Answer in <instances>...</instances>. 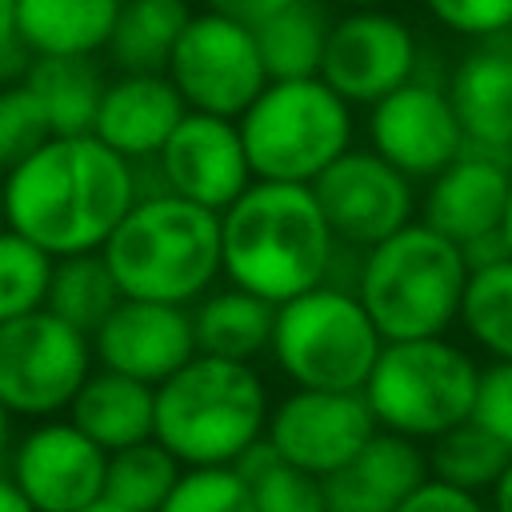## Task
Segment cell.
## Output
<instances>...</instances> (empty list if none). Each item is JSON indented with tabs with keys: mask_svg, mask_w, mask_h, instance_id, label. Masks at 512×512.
<instances>
[{
	"mask_svg": "<svg viewBox=\"0 0 512 512\" xmlns=\"http://www.w3.org/2000/svg\"><path fill=\"white\" fill-rule=\"evenodd\" d=\"M396 512H492L476 492H464V488H452L436 476H428Z\"/></svg>",
	"mask_w": 512,
	"mask_h": 512,
	"instance_id": "cell-38",
	"label": "cell"
},
{
	"mask_svg": "<svg viewBox=\"0 0 512 512\" xmlns=\"http://www.w3.org/2000/svg\"><path fill=\"white\" fill-rule=\"evenodd\" d=\"M428 476L452 484V488H464V492H488L496 484V476L504 472L508 464V448L488 436L476 420H464L448 432H440L436 440H428Z\"/></svg>",
	"mask_w": 512,
	"mask_h": 512,
	"instance_id": "cell-30",
	"label": "cell"
},
{
	"mask_svg": "<svg viewBox=\"0 0 512 512\" xmlns=\"http://www.w3.org/2000/svg\"><path fill=\"white\" fill-rule=\"evenodd\" d=\"M80 512H132V508H124V504H116V500H108V496H96L88 508H80Z\"/></svg>",
	"mask_w": 512,
	"mask_h": 512,
	"instance_id": "cell-45",
	"label": "cell"
},
{
	"mask_svg": "<svg viewBox=\"0 0 512 512\" xmlns=\"http://www.w3.org/2000/svg\"><path fill=\"white\" fill-rule=\"evenodd\" d=\"M348 8H384L388 0H344Z\"/></svg>",
	"mask_w": 512,
	"mask_h": 512,
	"instance_id": "cell-46",
	"label": "cell"
},
{
	"mask_svg": "<svg viewBox=\"0 0 512 512\" xmlns=\"http://www.w3.org/2000/svg\"><path fill=\"white\" fill-rule=\"evenodd\" d=\"M336 236L312 184L252 180L220 212V252L228 284L284 304L332 280Z\"/></svg>",
	"mask_w": 512,
	"mask_h": 512,
	"instance_id": "cell-2",
	"label": "cell"
},
{
	"mask_svg": "<svg viewBox=\"0 0 512 512\" xmlns=\"http://www.w3.org/2000/svg\"><path fill=\"white\" fill-rule=\"evenodd\" d=\"M488 492H492V512H512V456Z\"/></svg>",
	"mask_w": 512,
	"mask_h": 512,
	"instance_id": "cell-41",
	"label": "cell"
},
{
	"mask_svg": "<svg viewBox=\"0 0 512 512\" xmlns=\"http://www.w3.org/2000/svg\"><path fill=\"white\" fill-rule=\"evenodd\" d=\"M424 480L428 452L420 440L376 428L372 440L320 484L328 512H396Z\"/></svg>",
	"mask_w": 512,
	"mask_h": 512,
	"instance_id": "cell-21",
	"label": "cell"
},
{
	"mask_svg": "<svg viewBox=\"0 0 512 512\" xmlns=\"http://www.w3.org/2000/svg\"><path fill=\"white\" fill-rule=\"evenodd\" d=\"M268 388L244 360L196 352L156 384L152 440L184 468L236 464L268 424Z\"/></svg>",
	"mask_w": 512,
	"mask_h": 512,
	"instance_id": "cell-4",
	"label": "cell"
},
{
	"mask_svg": "<svg viewBox=\"0 0 512 512\" xmlns=\"http://www.w3.org/2000/svg\"><path fill=\"white\" fill-rule=\"evenodd\" d=\"M420 68V44L408 20L384 8H352L332 20L320 80L344 100L372 108L380 96L408 84Z\"/></svg>",
	"mask_w": 512,
	"mask_h": 512,
	"instance_id": "cell-11",
	"label": "cell"
},
{
	"mask_svg": "<svg viewBox=\"0 0 512 512\" xmlns=\"http://www.w3.org/2000/svg\"><path fill=\"white\" fill-rule=\"evenodd\" d=\"M120 300L124 296H120V288H116V280H112V272H108L100 252L60 256L52 264L44 308L56 312L60 320H68L72 328H80L84 336H92Z\"/></svg>",
	"mask_w": 512,
	"mask_h": 512,
	"instance_id": "cell-28",
	"label": "cell"
},
{
	"mask_svg": "<svg viewBox=\"0 0 512 512\" xmlns=\"http://www.w3.org/2000/svg\"><path fill=\"white\" fill-rule=\"evenodd\" d=\"M204 4H208V12H220V16H228L244 28H256L268 16H276L280 8H288L292 0H204Z\"/></svg>",
	"mask_w": 512,
	"mask_h": 512,
	"instance_id": "cell-39",
	"label": "cell"
},
{
	"mask_svg": "<svg viewBox=\"0 0 512 512\" xmlns=\"http://www.w3.org/2000/svg\"><path fill=\"white\" fill-rule=\"evenodd\" d=\"M92 356L100 368L156 388L196 356L192 312L184 304L124 296L92 332Z\"/></svg>",
	"mask_w": 512,
	"mask_h": 512,
	"instance_id": "cell-17",
	"label": "cell"
},
{
	"mask_svg": "<svg viewBox=\"0 0 512 512\" xmlns=\"http://www.w3.org/2000/svg\"><path fill=\"white\" fill-rule=\"evenodd\" d=\"M232 468L248 480L256 512H328L320 476H312V472H304V468L280 460V456L268 448L264 436H260Z\"/></svg>",
	"mask_w": 512,
	"mask_h": 512,
	"instance_id": "cell-32",
	"label": "cell"
},
{
	"mask_svg": "<svg viewBox=\"0 0 512 512\" xmlns=\"http://www.w3.org/2000/svg\"><path fill=\"white\" fill-rule=\"evenodd\" d=\"M156 512H256L248 480L232 464L184 468Z\"/></svg>",
	"mask_w": 512,
	"mask_h": 512,
	"instance_id": "cell-34",
	"label": "cell"
},
{
	"mask_svg": "<svg viewBox=\"0 0 512 512\" xmlns=\"http://www.w3.org/2000/svg\"><path fill=\"white\" fill-rule=\"evenodd\" d=\"M468 272L460 244L412 220L360 256L356 296L384 344L444 336L460 320Z\"/></svg>",
	"mask_w": 512,
	"mask_h": 512,
	"instance_id": "cell-5",
	"label": "cell"
},
{
	"mask_svg": "<svg viewBox=\"0 0 512 512\" xmlns=\"http://www.w3.org/2000/svg\"><path fill=\"white\" fill-rule=\"evenodd\" d=\"M256 180L312 184L352 148V104L320 76L268 80L236 120Z\"/></svg>",
	"mask_w": 512,
	"mask_h": 512,
	"instance_id": "cell-6",
	"label": "cell"
},
{
	"mask_svg": "<svg viewBox=\"0 0 512 512\" xmlns=\"http://www.w3.org/2000/svg\"><path fill=\"white\" fill-rule=\"evenodd\" d=\"M52 264L56 260L40 244H32L8 224L0 228V324L44 308Z\"/></svg>",
	"mask_w": 512,
	"mask_h": 512,
	"instance_id": "cell-33",
	"label": "cell"
},
{
	"mask_svg": "<svg viewBox=\"0 0 512 512\" xmlns=\"http://www.w3.org/2000/svg\"><path fill=\"white\" fill-rule=\"evenodd\" d=\"M136 204V164L92 132L48 136L4 176V224L52 260L100 252Z\"/></svg>",
	"mask_w": 512,
	"mask_h": 512,
	"instance_id": "cell-1",
	"label": "cell"
},
{
	"mask_svg": "<svg viewBox=\"0 0 512 512\" xmlns=\"http://www.w3.org/2000/svg\"><path fill=\"white\" fill-rule=\"evenodd\" d=\"M48 136H52L48 116L28 92V84L24 80L0 84V176L24 164Z\"/></svg>",
	"mask_w": 512,
	"mask_h": 512,
	"instance_id": "cell-35",
	"label": "cell"
},
{
	"mask_svg": "<svg viewBox=\"0 0 512 512\" xmlns=\"http://www.w3.org/2000/svg\"><path fill=\"white\" fill-rule=\"evenodd\" d=\"M92 368V336L48 308L0 324V404L12 416L52 420L68 412Z\"/></svg>",
	"mask_w": 512,
	"mask_h": 512,
	"instance_id": "cell-9",
	"label": "cell"
},
{
	"mask_svg": "<svg viewBox=\"0 0 512 512\" xmlns=\"http://www.w3.org/2000/svg\"><path fill=\"white\" fill-rule=\"evenodd\" d=\"M0 512H36L32 500H28V496L16 488V480L4 476V472H0Z\"/></svg>",
	"mask_w": 512,
	"mask_h": 512,
	"instance_id": "cell-40",
	"label": "cell"
},
{
	"mask_svg": "<svg viewBox=\"0 0 512 512\" xmlns=\"http://www.w3.org/2000/svg\"><path fill=\"white\" fill-rule=\"evenodd\" d=\"M152 416H156V388L108 368H92L68 404V420L104 452H120L128 444L152 440Z\"/></svg>",
	"mask_w": 512,
	"mask_h": 512,
	"instance_id": "cell-22",
	"label": "cell"
},
{
	"mask_svg": "<svg viewBox=\"0 0 512 512\" xmlns=\"http://www.w3.org/2000/svg\"><path fill=\"white\" fill-rule=\"evenodd\" d=\"M124 0H16V40L32 56H100Z\"/></svg>",
	"mask_w": 512,
	"mask_h": 512,
	"instance_id": "cell-23",
	"label": "cell"
},
{
	"mask_svg": "<svg viewBox=\"0 0 512 512\" xmlns=\"http://www.w3.org/2000/svg\"><path fill=\"white\" fill-rule=\"evenodd\" d=\"M184 464L156 440L128 444L120 452H108V472H104V496L132 508V512H156L172 484L180 480Z\"/></svg>",
	"mask_w": 512,
	"mask_h": 512,
	"instance_id": "cell-31",
	"label": "cell"
},
{
	"mask_svg": "<svg viewBox=\"0 0 512 512\" xmlns=\"http://www.w3.org/2000/svg\"><path fill=\"white\" fill-rule=\"evenodd\" d=\"M448 80L416 72L368 108V144L408 180H432L464 152V132L448 100Z\"/></svg>",
	"mask_w": 512,
	"mask_h": 512,
	"instance_id": "cell-14",
	"label": "cell"
},
{
	"mask_svg": "<svg viewBox=\"0 0 512 512\" xmlns=\"http://www.w3.org/2000/svg\"><path fill=\"white\" fill-rule=\"evenodd\" d=\"M376 428L380 424L364 392L292 388L276 408H268L264 440L280 460L324 480L344 468L372 440Z\"/></svg>",
	"mask_w": 512,
	"mask_h": 512,
	"instance_id": "cell-13",
	"label": "cell"
},
{
	"mask_svg": "<svg viewBox=\"0 0 512 512\" xmlns=\"http://www.w3.org/2000/svg\"><path fill=\"white\" fill-rule=\"evenodd\" d=\"M0 228H4V176H0Z\"/></svg>",
	"mask_w": 512,
	"mask_h": 512,
	"instance_id": "cell-47",
	"label": "cell"
},
{
	"mask_svg": "<svg viewBox=\"0 0 512 512\" xmlns=\"http://www.w3.org/2000/svg\"><path fill=\"white\" fill-rule=\"evenodd\" d=\"M16 44V0H0V52Z\"/></svg>",
	"mask_w": 512,
	"mask_h": 512,
	"instance_id": "cell-42",
	"label": "cell"
},
{
	"mask_svg": "<svg viewBox=\"0 0 512 512\" xmlns=\"http://www.w3.org/2000/svg\"><path fill=\"white\" fill-rule=\"evenodd\" d=\"M120 296L196 304L224 272L220 212L176 192L136 196L100 248Z\"/></svg>",
	"mask_w": 512,
	"mask_h": 512,
	"instance_id": "cell-3",
	"label": "cell"
},
{
	"mask_svg": "<svg viewBox=\"0 0 512 512\" xmlns=\"http://www.w3.org/2000/svg\"><path fill=\"white\" fill-rule=\"evenodd\" d=\"M332 12L324 0H292L276 16L252 28L268 80H308L320 76L324 44L332 32Z\"/></svg>",
	"mask_w": 512,
	"mask_h": 512,
	"instance_id": "cell-27",
	"label": "cell"
},
{
	"mask_svg": "<svg viewBox=\"0 0 512 512\" xmlns=\"http://www.w3.org/2000/svg\"><path fill=\"white\" fill-rule=\"evenodd\" d=\"M184 112L188 104L164 72H120L116 80H108L100 96L92 136L104 140L124 160L140 164L164 148L172 128L184 120Z\"/></svg>",
	"mask_w": 512,
	"mask_h": 512,
	"instance_id": "cell-20",
	"label": "cell"
},
{
	"mask_svg": "<svg viewBox=\"0 0 512 512\" xmlns=\"http://www.w3.org/2000/svg\"><path fill=\"white\" fill-rule=\"evenodd\" d=\"M28 92L48 116L52 136L92 132L108 76L96 56H32L24 76Z\"/></svg>",
	"mask_w": 512,
	"mask_h": 512,
	"instance_id": "cell-24",
	"label": "cell"
},
{
	"mask_svg": "<svg viewBox=\"0 0 512 512\" xmlns=\"http://www.w3.org/2000/svg\"><path fill=\"white\" fill-rule=\"evenodd\" d=\"M108 452L88 440L68 416L36 420L8 448V476L36 512H80L104 496Z\"/></svg>",
	"mask_w": 512,
	"mask_h": 512,
	"instance_id": "cell-15",
	"label": "cell"
},
{
	"mask_svg": "<svg viewBox=\"0 0 512 512\" xmlns=\"http://www.w3.org/2000/svg\"><path fill=\"white\" fill-rule=\"evenodd\" d=\"M480 364L444 336L388 340L364 380V400L384 432L436 440L472 416Z\"/></svg>",
	"mask_w": 512,
	"mask_h": 512,
	"instance_id": "cell-8",
	"label": "cell"
},
{
	"mask_svg": "<svg viewBox=\"0 0 512 512\" xmlns=\"http://www.w3.org/2000/svg\"><path fill=\"white\" fill-rule=\"evenodd\" d=\"M8 448H12V412L0 404V464L8 460Z\"/></svg>",
	"mask_w": 512,
	"mask_h": 512,
	"instance_id": "cell-43",
	"label": "cell"
},
{
	"mask_svg": "<svg viewBox=\"0 0 512 512\" xmlns=\"http://www.w3.org/2000/svg\"><path fill=\"white\" fill-rule=\"evenodd\" d=\"M460 324L492 360H512V256L468 272Z\"/></svg>",
	"mask_w": 512,
	"mask_h": 512,
	"instance_id": "cell-29",
	"label": "cell"
},
{
	"mask_svg": "<svg viewBox=\"0 0 512 512\" xmlns=\"http://www.w3.org/2000/svg\"><path fill=\"white\" fill-rule=\"evenodd\" d=\"M448 100L464 148L512 160V28L476 40L448 72Z\"/></svg>",
	"mask_w": 512,
	"mask_h": 512,
	"instance_id": "cell-18",
	"label": "cell"
},
{
	"mask_svg": "<svg viewBox=\"0 0 512 512\" xmlns=\"http://www.w3.org/2000/svg\"><path fill=\"white\" fill-rule=\"evenodd\" d=\"M152 160L168 192L212 212H224L252 184V168L236 120L212 112L188 108Z\"/></svg>",
	"mask_w": 512,
	"mask_h": 512,
	"instance_id": "cell-16",
	"label": "cell"
},
{
	"mask_svg": "<svg viewBox=\"0 0 512 512\" xmlns=\"http://www.w3.org/2000/svg\"><path fill=\"white\" fill-rule=\"evenodd\" d=\"M428 16L468 40H484L512 28V0H424Z\"/></svg>",
	"mask_w": 512,
	"mask_h": 512,
	"instance_id": "cell-36",
	"label": "cell"
},
{
	"mask_svg": "<svg viewBox=\"0 0 512 512\" xmlns=\"http://www.w3.org/2000/svg\"><path fill=\"white\" fill-rule=\"evenodd\" d=\"M468 420H476L488 436H496L512 452V360H492L488 368H480Z\"/></svg>",
	"mask_w": 512,
	"mask_h": 512,
	"instance_id": "cell-37",
	"label": "cell"
},
{
	"mask_svg": "<svg viewBox=\"0 0 512 512\" xmlns=\"http://www.w3.org/2000/svg\"><path fill=\"white\" fill-rule=\"evenodd\" d=\"M380 348L384 336L344 284H320L276 304L268 352L296 388L360 392Z\"/></svg>",
	"mask_w": 512,
	"mask_h": 512,
	"instance_id": "cell-7",
	"label": "cell"
},
{
	"mask_svg": "<svg viewBox=\"0 0 512 512\" xmlns=\"http://www.w3.org/2000/svg\"><path fill=\"white\" fill-rule=\"evenodd\" d=\"M164 76L176 84L192 112H212L228 120H240L268 84L252 28L208 8L188 16Z\"/></svg>",
	"mask_w": 512,
	"mask_h": 512,
	"instance_id": "cell-10",
	"label": "cell"
},
{
	"mask_svg": "<svg viewBox=\"0 0 512 512\" xmlns=\"http://www.w3.org/2000/svg\"><path fill=\"white\" fill-rule=\"evenodd\" d=\"M188 16V0H124L104 44L108 64L116 72H168Z\"/></svg>",
	"mask_w": 512,
	"mask_h": 512,
	"instance_id": "cell-26",
	"label": "cell"
},
{
	"mask_svg": "<svg viewBox=\"0 0 512 512\" xmlns=\"http://www.w3.org/2000/svg\"><path fill=\"white\" fill-rule=\"evenodd\" d=\"M500 236H504V248L512 256V184H508V204H504V220H500Z\"/></svg>",
	"mask_w": 512,
	"mask_h": 512,
	"instance_id": "cell-44",
	"label": "cell"
},
{
	"mask_svg": "<svg viewBox=\"0 0 512 512\" xmlns=\"http://www.w3.org/2000/svg\"><path fill=\"white\" fill-rule=\"evenodd\" d=\"M312 192L336 244L360 252L412 224L416 212L412 180L372 148H348L312 180Z\"/></svg>",
	"mask_w": 512,
	"mask_h": 512,
	"instance_id": "cell-12",
	"label": "cell"
},
{
	"mask_svg": "<svg viewBox=\"0 0 512 512\" xmlns=\"http://www.w3.org/2000/svg\"><path fill=\"white\" fill-rule=\"evenodd\" d=\"M272 320H276V304H268L236 284L204 292L192 308L196 352L252 364L272 344Z\"/></svg>",
	"mask_w": 512,
	"mask_h": 512,
	"instance_id": "cell-25",
	"label": "cell"
},
{
	"mask_svg": "<svg viewBox=\"0 0 512 512\" xmlns=\"http://www.w3.org/2000/svg\"><path fill=\"white\" fill-rule=\"evenodd\" d=\"M508 184H512L508 156L464 148L448 168H440L428 180V192L420 204L424 224L460 248L480 236H492L500 232V220H504Z\"/></svg>",
	"mask_w": 512,
	"mask_h": 512,
	"instance_id": "cell-19",
	"label": "cell"
}]
</instances>
